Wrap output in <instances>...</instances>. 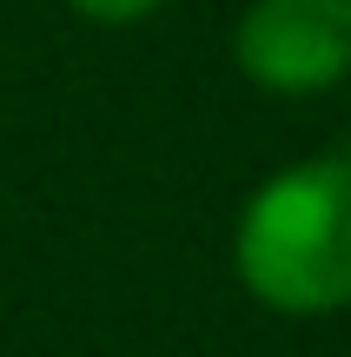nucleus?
I'll use <instances>...</instances> for the list:
<instances>
[{
  "instance_id": "7ed1b4c3",
  "label": "nucleus",
  "mask_w": 351,
  "mask_h": 357,
  "mask_svg": "<svg viewBox=\"0 0 351 357\" xmlns=\"http://www.w3.org/2000/svg\"><path fill=\"white\" fill-rule=\"evenodd\" d=\"M66 7H73L80 20H93V26H140V20H153L166 0H66Z\"/></svg>"
},
{
  "instance_id": "f257e3e1",
  "label": "nucleus",
  "mask_w": 351,
  "mask_h": 357,
  "mask_svg": "<svg viewBox=\"0 0 351 357\" xmlns=\"http://www.w3.org/2000/svg\"><path fill=\"white\" fill-rule=\"evenodd\" d=\"M232 278L272 318L351 311V146L265 172L232 218Z\"/></svg>"
},
{
  "instance_id": "f03ea898",
  "label": "nucleus",
  "mask_w": 351,
  "mask_h": 357,
  "mask_svg": "<svg viewBox=\"0 0 351 357\" xmlns=\"http://www.w3.org/2000/svg\"><path fill=\"white\" fill-rule=\"evenodd\" d=\"M232 66L272 100H325L351 79V0H252L232 26Z\"/></svg>"
}]
</instances>
